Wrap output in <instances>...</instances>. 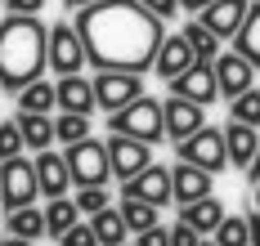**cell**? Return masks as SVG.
I'll return each mask as SVG.
<instances>
[{
	"label": "cell",
	"instance_id": "6da1fadb",
	"mask_svg": "<svg viewBox=\"0 0 260 246\" xmlns=\"http://www.w3.org/2000/svg\"><path fill=\"white\" fill-rule=\"evenodd\" d=\"M77 31L85 40V63L99 72H148L166 40V23L148 14L139 0H99L77 9Z\"/></svg>",
	"mask_w": 260,
	"mask_h": 246
},
{
	"label": "cell",
	"instance_id": "7a4b0ae2",
	"mask_svg": "<svg viewBox=\"0 0 260 246\" xmlns=\"http://www.w3.org/2000/svg\"><path fill=\"white\" fill-rule=\"evenodd\" d=\"M45 67H50V27L27 14L0 18V85L18 94L23 85L41 81Z\"/></svg>",
	"mask_w": 260,
	"mask_h": 246
},
{
	"label": "cell",
	"instance_id": "3957f363",
	"mask_svg": "<svg viewBox=\"0 0 260 246\" xmlns=\"http://www.w3.org/2000/svg\"><path fill=\"white\" fill-rule=\"evenodd\" d=\"M108 135H126V139H139V143H161L166 139V112H161V99L153 94H144V99H135L130 108L112 112L108 116Z\"/></svg>",
	"mask_w": 260,
	"mask_h": 246
},
{
	"label": "cell",
	"instance_id": "277c9868",
	"mask_svg": "<svg viewBox=\"0 0 260 246\" xmlns=\"http://www.w3.org/2000/svg\"><path fill=\"white\" fill-rule=\"evenodd\" d=\"M63 161L72 175V188H90V184H108L112 179V166H108V143L104 139H81L63 148Z\"/></svg>",
	"mask_w": 260,
	"mask_h": 246
},
{
	"label": "cell",
	"instance_id": "5b68a950",
	"mask_svg": "<svg viewBox=\"0 0 260 246\" xmlns=\"http://www.w3.org/2000/svg\"><path fill=\"white\" fill-rule=\"evenodd\" d=\"M36 197H41L36 161H27V157H9V161H0V206H5V211L36 206Z\"/></svg>",
	"mask_w": 260,
	"mask_h": 246
},
{
	"label": "cell",
	"instance_id": "8992f818",
	"mask_svg": "<svg viewBox=\"0 0 260 246\" xmlns=\"http://www.w3.org/2000/svg\"><path fill=\"white\" fill-rule=\"evenodd\" d=\"M175 157L188 166H198V170H207V175H215V170H224L229 166V148H224V130H215V126H202L193 139H184V143H175Z\"/></svg>",
	"mask_w": 260,
	"mask_h": 246
},
{
	"label": "cell",
	"instance_id": "52a82bcc",
	"mask_svg": "<svg viewBox=\"0 0 260 246\" xmlns=\"http://www.w3.org/2000/svg\"><path fill=\"white\" fill-rule=\"evenodd\" d=\"M94 99H99V112H121L130 108L135 99H144V76L139 72H99L94 76Z\"/></svg>",
	"mask_w": 260,
	"mask_h": 246
},
{
	"label": "cell",
	"instance_id": "ba28073f",
	"mask_svg": "<svg viewBox=\"0 0 260 246\" xmlns=\"http://www.w3.org/2000/svg\"><path fill=\"white\" fill-rule=\"evenodd\" d=\"M50 67L58 76H77L85 67V40H81L77 23H54L50 27Z\"/></svg>",
	"mask_w": 260,
	"mask_h": 246
},
{
	"label": "cell",
	"instance_id": "9c48e42d",
	"mask_svg": "<svg viewBox=\"0 0 260 246\" xmlns=\"http://www.w3.org/2000/svg\"><path fill=\"white\" fill-rule=\"evenodd\" d=\"M108 166H112V179H135L139 170L153 166V143H139V139H126V135H108Z\"/></svg>",
	"mask_w": 260,
	"mask_h": 246
},
{
	"label": "cell",
	"instance_id": "30bf717a",
	"mask_svg": "<svg viewBox=\"0 0 260 246\" xmlns=\"http://www.w3.org/2000/svg\"><path fill=\"white\" fill-rule=\"evenodd\" d=\"M121 197H135V201H148V206H171L175 197H171V166L153 161L148 170H139L135 179H126L121 184Z\"/></svg>",
	"mask_w": 260,
	"mask_h": 246
},
{
	"label": "cell",
	"instance_id": "8fae6325",
	"mask_svg": "<svg viewBox=\"0 0 260 246\" xmlns=\"http://www.w3.org/2000/svg\"><path fill=\"white\" fill-rule=\"evenodd\" d=\"M211 67H215V85H220V99H229V103H234L238 94H247V90L256 85V67H251L247 58L238 54V50H229V54L220 50Z\"/></svg>",
	"mask_w": 260,
	"mask_h": 246
},
{
	"label": "cell",
	"instance_id": "7c38bea8",
	"mask_svg": "<svg viewBox=\"0 0 260 246\" xmlns=\"http://www.w3.org/2000/svg\"><path fill=\"white\" fill-rule=\"evenodd\" d=\"M166 85H171V94H175V99L202 103V108H211V103L220 99V85H215V67H211L207 58H202V63H193L184 76H175V81H166Z\"/></svg>",
	"mask_w": 260,
	"mask_h": 246
},
{
	"label": "cell",
	"instance_id": "4fadbf2b",
	"mask_svg": "<svg viewBox=\"0 0 260 246\" xmlns=\"http://www.w3.org/2000/svg\"><path fill=\"white\" fill-rule=\"evenodd\" d=\"M161 112H166V139H175V143H184V139H193L202 126H207V108L202 103H188V99H161Z\"/></svg>",
	"mask_w": 260,
	"mask_h": 246
},
{
	"label": "cell",
	"instance_id": "5bb4252c",
	"mask_svg": "<svg viewBox=\"0 0 260 246\" xmlns=\"http://www.w3.org/2000/svg\"><path fill=\"white\" fill-rule=\"evenodd\" d=\"M247 9H251V0H211L207 9H198V23L207 31H215L220 40H234L242 18H247Z\"/></svg>",
	"mask_w": 260,
	"mask_h": 246
},
{
	"label": "cell",
	"instance_id": "9a60e30c",
	"mask_svg": "<svg viewBox=\"0 0 260 246\" xmlns=\"http://www.w3.org/2000/svg\"><path fill=\"white\" fill-rule=\"evenodd\" d=\"M193 63H202V58L193 54V45L184 40V31H166V40H161V50H157V63H153V72L161 76V81H175V76H184Z\"/></svg>",
	"mask_w": 260,
	"mask_h": 246
},
{
	"label": "cell",
	"instance_id": "2e32d148",
	"mask_svg": "<svg viewBox=\"0 0 260 246\" xmlns=\"http://www.w3.org/2000/svg\"><path fill=\"white\" fill-rule=\"evenodd\" d=\"M31 161H36V184H41V197H45V201H50V197H68V188H72V175H68L63 152L45 148V152H36Z\"/></svg>",
	"mask_w": 260,
	"mask_h": 246
},
{
	"label": "cell",
	"instance_id": "e0dca14e",
	"mask_svg": "<svg viewBox=\"0 0 260 246\" xmlns=\"http://www.w3.org/2000/svg\"><path fill=\"white\" fill-rule=\"evenodd\" d=\"M171 197H175L180 206L211 197V175H207V170H198V166H188V161H175V166H171Z\"/></svg>",
	"mask_w": 260,
	"mask_h": 246
},
{
	"label": "cell",
	"instance_id": "ac0fdd59",
	"mask_svg": "<svg viewBox=\"0 0 260 246\" xmlns=\"http://www.w3.org/2000/svg\"><path fill=\"white\" fill-rule=\"evenodd\" d=\"M58 90V112H77V116H90V112L99 108V99H94V81H85V76H58L54 81Z\"/></svg>",
	"mask_w": 260,
	"mask_h": 246
},
{
	"label": "cell",
	"instance_id": "d6986e66",
	"mask_svg": "<svg viewBox=\"0 0 260 246\" xmlns=\"http://www.w3.org/2000/svg\"><path fill=\"white\" fill-rule=\"evenodd\" d=\"M224 148H229V166L247 170V166L256 161V148H260V135H256V126L229 121V126H224Z\"/></svg>",
	"mask_w": 260,
	"mask_h": 246
},
{
	"label": "cell",
	"instance_id": "ffe728a7",
	"mask_svg": "<svg viewBox=\"0 0 260 246\" xmlns=\"http://www.w3.org/2000/svg\"><path fill=\"white\" fill-rule=\"evenodd\" d=\"M14 121H18V130H23L27 152H45V148L58 143V135H54V116H45V112H18Z\"/></svg>",
	"mask_w": 260,
	"mask_h": 246
},
{
	"label": "cell",
	"instance_id": "44dd1931",
	"mask_svg": "<svg viewBox=\"0 0 260 246\" xmlns=\"http://www.w3.org/2000/svg\"><path fill=\"white\" fill-rule=\"evenodd\" d=\"M180 219L188 224V228H198V233H215V228H220V219H224V206H220V197L211 192V197H202V201L180 206Z\"/></svg>",
	"mask_w": 260,
	"mask_h": 246
},
{
	"label": "cell",
	"instance_id": "7402d4cb",
	"mask_svg": "<svg viewBox=\"0 0 260 246\" xmlns=\"http://www.w3.org/2000/svg\"><path fill=\"white\" fill-rule=\"evenodd\" d=\"M90 228H94L99 246H121V242H130V228H126L121 206H108V211H99V215H90Z\"/></svg>",
	"mask_w": 260,
	"mask_h": 246
},
{
	"label": "cell",
	"instance_id": "603a6c76",
	"mask_svg": "<svg viewBox=\"0 0 260 246\" xmlns=\"http://www.w3.org/2000/svg\"><path fill=\"white\" fill-rule=\"evenodd\" d=\"M234 50L260 72V0L247 9V18H242V27H238V36H234Z\"/></svg>",
	"mask_w": 260,
	"mask_h": 246
},
{
	"label": "cell",
	"instance_id": "cb8c5ba5",
	"mask_svg": "<svg viewBox=\"0 0 260 246\" xmlns=\"http://www.w3.org/2000/svg\"><path fill=\"white\" fill-rule=\"evenodd\" d=\"M5 233H14V237H27V242L45 237V211H41V206H23V211H5Z\"/></svg>",
	"mask_w": 260,
	"mask_h": 246
},
{
	"label": "cell",
	"instance_id": "d4e9b609",
	"mask_svg": "<svg viewBox=\"0 0 260 246\" xmlns=\"http://www.w3.org/2000/svg\"><path fill=\"white\" fill-rule=\"evenodd\" d=\"M54 108H58V90H54V81H45V76L18 90V112H45V116H50Z\"/></svg>",
	"mask_w": 260,
	"mask_h": 246
},
{
	"label": "cell",
	"instance_id": "484cf974",
	"mask_svg": "<svg viewBox=\"0 0 260 246\" xmlns=\"http://www.w3.org/2000/svg\"><path fill=\"white\" fill-rule=\"evenodd\" d=\"M77 219H81V211L72 197H50L45 201V237H63Z\"/></svg>",
	"mask_w": 260,
	"mask_h": 246
},
{
	"label": "cell",
	"instance_id": "4316f807",
	"mask_svg": "<svg viewBox=\"0 0 260 246\" xmlns=\"http://www.w3.org/2000/svg\"><path fill=\"white\" fill-rule=\"evenodd\" d=\"M184 40L193 45V54H198V58L215 63V54H220V36H215V31H207L198 18H188V23H184Z\"/></svg>",
	"mask_w": 260,
	"mask_h": 246
},
{
	"label": "cell",
	"instance_id": "83f0119b",
	"mask_svg": "<svg viewBox=\"0 0 260 246\" xmlns=\"http://www.w3.org/2000/svg\"><path fill=\"white\" fill-rule=\"evenodd\" d=\"M211 237L220 246H251V224H247V215H224Z\"/></svg>",
	"mask_w": 260,
	"mask_h": 246
},
{
	"label": "cell",
	"instance_id": "f1b7e54d",
	"mask_svg": "<svg viewBox=\"0 0 260 246\" xmlns=\"http://www.w3.org/2000/svg\"><path fill=\"white\" fill-rule=\"evenodd\" d=\"M54 135H58V143H63V148H68V143H81V139H90V116L58 112V116H54Z\"/></svg>",
	"mask_w": 260,
	"mask_h": 246
},
{
	"label": "cell",
	"instance_id": "f546056e",
	"mask_svg": "<svg viewBox=\"0 0 260 246\" xmlns=\"http://www.w3.org/2000/svg\"><path fill=\"white\" fill-rule=\"evenodd\" d=\"M121 215H126V228H130V233H144V228H153V224H157V206L135 201V197H121Z\"/></svg>",
	"mask_w": 260,
	"mask_h": 246
},
{
	"label": "cell",
	"instance_id": "4dcf8cb0",
	"mask_svg": "<svg viewBox=\"0 0 260 246\" xmlns=\"http://www.w3.org/2000/svg\"><path fill=\"white\" fill-rule=\"evenodd\" d=\"M229 121H242V126H260V90L251 85L247 94H238L229 103Z\"/></svg>",
	"mask_w": 260,
	"mask_h": 246
},
{
	"label": "cell",
	"instance_id": "1f68e13d",
	"mask_svg": "<svg viewBox=\"0 0 260 246\" xmlns=\"http://www.w3.org/2000/svg\"><path fill=\"white\" fill-rule=\"evenodd\" d=\"M108 197H112V192H108V184H90V188H77V197H72V201H77L81 215H99V211H108V206H112Z\"/></svg>",
	"mask_w": 260,
	"mask_h": 246
},
{
	"label": "cell",
	"instance_id": "d6a6232c",
	"mask_svg": "<svg viewBox=\"0 0 260 246\" xmlns=\"http://www.w3.org/2000/svg\"><path fill=\"white\" fill-rule=\"evenodd\" d=\"M27 143H23V130H18V121H0V161H9V157H23Z\"/></svg>",
	"mask_w": 260,
	"mask_h": 246
},
{
	"label": "cell",
	"instance_id": "836d02e7",
	"mask_svg": "<svg viewBox=\"0 0 260 246\" xmlns=\"http://www.w3.org/2000/svg\"><path fill=\"white\" fill-rule=\"evenodd\" d=\"M58 246H99V237H94V228H90V219H77L63 237H58Z\"/></svg>",
	"mask_w": 260,
	"mask_h": 246
},
{
	"label": "cell",
	"instance_id": "e575fe53",
	"mask_svg": "<svg viewBox=\"0 0 260 246\" xmlns=\"http://www.w3.org/2000/svg\"><path fill=\"white\" fill-rule=\"evenodd\" d=\"M135 246H171V228H161V224H153V228L135 233Z\"/></svg>",
	"mask_w": 260,
	"mask_h": 246
},
{
	"label": "cell",
	"instance_id": "d590c367",
	"mask_svg": "<svg viewBox=\"0 0 260 246\" xmlns=\"http://www.w3.org/2000/svg\"><path fill=\"white\" fill-rule=\"evenodd\" d=\"M202 242V233H198V228H188V224H175V228H171V246H198Z\"/></svg>",
	"mask_w": 260,
	"mask_h": 246
},
{
	"label": "cell",
	"instance_id": "8d00e7d4",
	"mask_svg": "<svg viewBox=\"0 0 260 246\" xmlns=\"http://www.w3.org/2000/svg\"><path fill=\"white\" fill-rule=\"evenodd\" d=\"M139 5H144V9H148V14H157V18H161V23H166V18H175V14H180V0H139Z\"/></svg>",
	"mask_w": 260,
	"mask_h": 246
},
{
	"label": "cell",
	"instance_id": "74e56055",
	"mask_svg": "<svg viewBox=\"0 0 260 246\" xmlns=\"http://www.w3.org/2000/svg\"><path fill=\"white\" fill-rule=\"evenodd\" d=\"M5 9H9V14H27V18H41L45 0H5Z\"/></svg>",
	"mask_w": 260,
	"mask_h": 246
},
{
	"label": "cell",
	"instance_id": "f35d334b",
	"mask_svg": "<svg viewBox=\"0 0 260 246\" xmlns=\"http://www.w3.org/2000/svg\"><path fill=\"white\" fill-rule=\"evenodd\" d=\"M247 224H251V246H260V211H247Z\"/></svg>",
	"mask_w": 260,
	"mask_h": 246
},
{
	"label": "cell",
	"instance_id": "ab89813d",
	"mask_svg": "<svg viewBox=\"0 0 260 246\" xmlns=\"http://www.w3.org/2000/svg\"><path fill=\"white\" fill-rule=\"evenodd\" d=\"M247 184H251V188H256V184H260V148H256V161L247 166Z\"/></svg>",
	"mask_w": 260,
	"mask_h": 246
},
{
	"label": "cell",
	"instance_id": "60d3db41",
	"mask_svg": "<svg viewBox=\"0 0 260 246\" xmlns=\"http://www.w3.org/2000/svg\"><path fill=\"white\" fill-rule=\"evenodd\" d=\"M90 5H99V0H63V9H68V14H77V9H90Z\"/></svg>",
	"mask_w": 260,
	"mask_h": 246
},
{
	"label": "cell",
	"instance_id": "b9f144b4",
	"mask_svg": "<svg viewBox=\"0 0 260 246\" xmlns=\"http://www.w3.org/2000/svg\"><path fill=\"white\" fill-rule=\"evenodd\" d=\"M0 246H36V242H27V237H14V233H5V237H0Z\"/></svg>",
	"mask_w": 260,
	"mask_h": 246
},
{
	"label": "cell",
	"instance_id": "7bdbcfd3",
	"mask_svg": "<svg viewBox=\"0 0 260 246\" xmlns=\"http://www.w3.org/2000/svg\"><path fill=\"white\" fill-rule=\"evenodd\" d=\"M211 0H180V9H207Z\"/></svg>",
	"mask_w": 260,
	"mask_h": 246
},
{
	"label": "cell",
	"instance_id": "ee69618b",
	"mask_svg": "<svg viewBox=\"0 0 260 246\" xmlns=\"http://www.w3.org/2000/svg\"><path fill=\"white\" fill-rule=\"evenodd\" d=\"M251 211H260V184L251 188Z\"/></svg>",
	"mask_w": 260,
	"mask_h": 246
},
{
	"label": "cell",
	"instance_id": "f6af8a7d",
	"mask_svg": "<svg viewBox=\"0 0 260 246\" xmlns=\"http://www.w3.org/2000/svg\"><path fill=\"white\" fill-rule=\"evenodd\" d=\"M198 246H220V242H215V237H202V242H198Z\"/></svg>",
	"mask_w": 260,
	"mask_h": 246
},
{
	"label": "cell",
	"instance_id": "bcb514c9",
	"mask_svg": "<svg viewBox=\"0 0 260 246\" xmlns=\"http://www.w3.org/2000/svg\"><path fill=\"white\" fill-rule=\"evenodd\" d=\"M121 246H135V242H121Z\"/></svg>",
	"mask_w": 260,
	"mask_h": 246
},
{
	"label": "cell",
	"instance_id": "7dc6e473",
	"mask_svg": "<svg viewBox=\"0 0 260 246\" xmlns=\"http://www.w3.org/2000/svg\"><path fill=\"white\" fill-rule=\"evenodd\" d=\"M0 94H5V85H0Z\"/></svg>",
	"mask_w": 260,
	"mask_h": 246
},
{
	"label": "cell",
	"instance_id": "c3c4849f",
	"mask_svg": "<svg viewBox=\"0 0 260 246\" xmlns=\"http://www.w3.org/2000/svg\"><path fill=\"white\" fill-rule=\"evenodd\" d=\"M0 5H5V0H0Z\"/></svg>",
	"mask_w": 260,
	"mask_h": 246
}]
</instances>
